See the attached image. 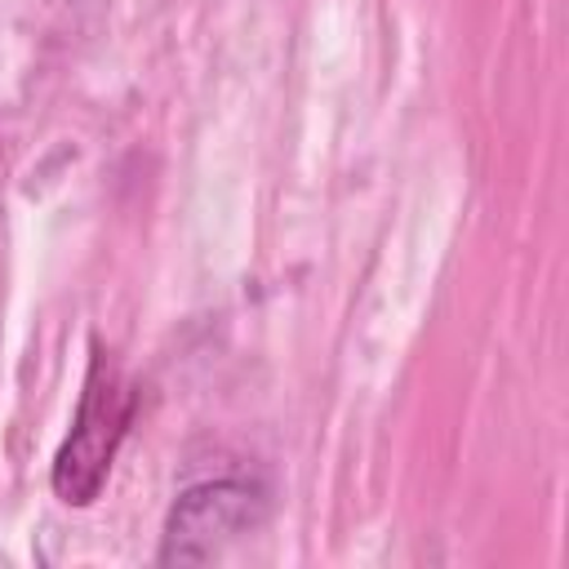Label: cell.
Listing matches in <instances>:
<instances>
[{"label":"cell","instance_id":"obj_1","mask_svg":"<svg viewBox=\"0 0 569 569\" xmlns=\"http://www.w3.org/2000/svg\"><path fill=\"white\" fill-rule=\"evenodd\" d=\"M133 418V387L124 382L120 365L93 347V365L84 378V396L71 422V436L62 440L58 458H53V493L71 507H84L102 493L111 458L129 431Z\"/></svg>","mask_w":569,"mask_h":569},{"label":"cell","instance_id":"obj_2","mask_svg":"<svg viewBox=\"0 0 569 569\" xmlns=\"http://www.w3.org/2000/svg\"><path fill=\"white\" fill-rule=\"evenodd\" d=\"M267 516V498L249 480H209L187 489L164 520V565H204L218 560L231 542L253 533Z\"/></svg>","mask_w":569,"mask_h":569}]
</instances>
